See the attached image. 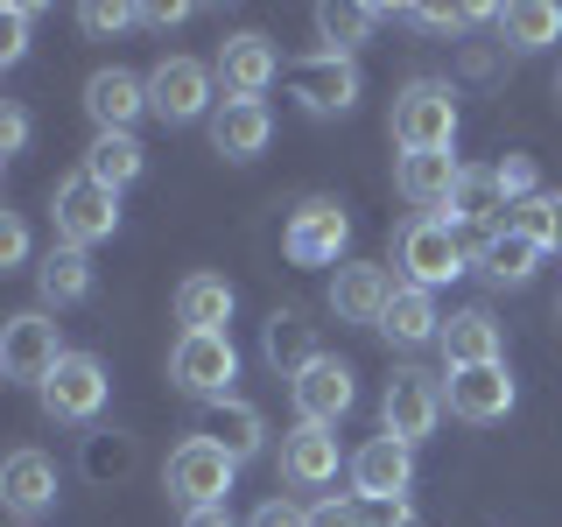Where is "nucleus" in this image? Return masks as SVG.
Listing matches in <instances>:
<instances>
[{
  "label": "nucleus",
  "mask_w": 562,
  "mask_h": 527,
  "mask_svg": "<svg viewBox=\"0 0 562 527\" xmlns=\"http://www.w3.org/2000/svg\"><path fill=\"white\" fill-rule=\"evenodd\" d=\"M29 22H35V8H0V64H22L29 57Z\"/></svg>",
  "instance_id": "37"
},
{
  "label": "nucleus",
  "mask_w": 562,
  "mask_h": 527,
  "mask_svg": "<svg viewBox=\"0 0 562 527\" xmlns=\"http://www.w3.org/2000/svg\"><path fill=\"white\" fill-rule=\"evenodd\" d=\"M85 113H92L99 134H134V120L148 113V78H134V70L105 64L85 78Z\"/></svg>",
  "instance_id": "16"
},
{
  "label": "nucleus",
  "mask_w": 562,
  "mask_h": 527,
  "mask_svg": "<svg viewBox=\"0 0 562 527\" xmlns=\"http://www.w3.org/2000/svg\"><path fill=\"white\" fill-rule=\"evenodd\" d=\"M457 183H464V162L450 148H422V155H394V190L415 211H450Z\"/></svg>",
  "instance_id": "18"
},
{
  "label": "nucleus",
  "mask_w": 562,
  "mask_h": 527,
  "mask_svg": "<svg viewBox=\"0 0 562 527\" xmlns=\"http://www.w3.org/2000/svg\"><path fill=\"white\" fill-rule=\"evenodd\" d=\"M408 22H422L429 35H464L479 22H499V8H408Z\"/></svg>",
  "instance_id": "35"
},
{
  "label": "nucleus",
  "mask_w": 562,
  "mask_h": 527,
  "mask_svg": "<svg viewBox=\"0 0 562 527\" xmlns=\"http://www.w3.org/2000/svg\"><path fill=\"white\" fill-rule=\"evenodd\" d=\"M140 22H155V29H183V22H190V8H183V0H155V8H140Z\"/></svg>",
  "instance_id": "42"
},
{
  "label": "nucleus",
  "mask_w": 562,
  "mask_h": 527,
  "mask_svg": "<svg viewBox=\"0 0 562 527\" xmlns=\"http://www.w3.org/2000/svg\"><path fill=\"white\" fill-rule=\"evenodd\" d=\"M345 246H351V218L338 198H303L281 225V254L295 268H345Z\"/></svg>",
  "instance_id": "6"
},
{
  "label": "nucleus",
  "mask_w": 562,
  "mask_h": 527,
  "mask_svg": "<svg viewBox=\"0 0 562 527\" xmlns=\"http://www.w3.org/2000/svg\"><path fill=\"white\" fill-rule=\"evenodd\" d=\"M281 479H289L295 492L338 485V436L316 429V422H295V429L281 436Z\"/></svg>",
  "instance_id": "20"
},
{
  "label": "nucleus",
  "mask_w": 562,
  "mask_h": 527,
  "mask_svg": "<svg viewBox=\"0 0 562 527\" xmlns=\"http://www.w3.org/2000/svg\"><path fill=\"white\" fill-rule=\"evenodd\" d=\"M105 366L92 359V351H64L57 359V373H49L35 394H43V415L49 422H99V408H105Z\"/></svg>",
  "instance_id": "11"
},
{
  "label": "nucleus",
  "mask_w": 562,
  "mask_h": 527,
  "mask_svg": "<svg viewBox=\"0 0 562 527\" xmlns=\"http://www.w3.org/2000/svg\"><path fill=\"white\" fill-rule=\"evenodd\" d=\"M176 324L183 330H225L233 324V281L225 274H183L176 281Z\"/></svg>",
  "instance_id": "27"
},
{
  "label": "nucleus",
  "mask_w": 562,
  "mask_h": 527,
  "mask_svg": "<svg viewBox=\"0 0 562 527\" xmlns=\"http://www.w3.org/2000/svg\"><path fill=\"white\" fill-rule=\"evenodd\" d=\"M289 401H295V422H316V429H338V422L351 415V401H359V380H351L345 359H316L303 366V373L289 380Z\"/></svg>",
  "instance_id": "13"
},
{
  "label": "nucleus",
  "mask_w": 562,
  "mask_h": 527,
  "mask_svg": "<svg viewBox=\"0 0 562 527\" xmlns=\"http://www.w3.org/2000/svg\"><path fill=\"white\" fill-rule=\"evenodd\" d=\"M49 225H57V246H78V254H92L99 239L120 233V198L92 176H64L57 190H49Z\"/></svg>",
  "instance_id": "2"
},
{
  "label": "nucleus",
  "mask_w": 562,
  "mask_h": 527,
  "mask_svg": "<svg viewBox=\"0 0 562 527\" xmlns=\"http://www.w3.org/2000/svg\"><path fill=\"white\" fill-rule=\"evenodd\" d=\"M211 85H218V70L198 64V57H162L148 70V113L162 120V127H190V120L218 113L211 105Z\"/></svg>",
  "instance_id": "8"
},
{
  "label": "nucleus",
  "mask_w": 562,
  "mask_h": 527,
  "mask_svg": "<svg viewBox=\"0 0 562 527\" xmlns=\"http://www.w3.org/2000/svg\"><path fill=\"white\" fill-rule=\"evenodd\" d=\"M0 500H8L22 520L49 514V506H57V464H49L43 450H14L8 464H0Z\"/></svg>",
  "instance_id": "23"
},
{
  "label": "nucleus",
  "mask_w": 562,
  "mask_h": 527,
  "mask_svg": "<svg viewBox=\"0 0 562 527\" xmlns=\"http://www.w3.org/2000/svg\"><path fill=\"white\" fill-rule=\"evenodd\" d=\"M35 289H43V310H70L92 295V254L78 246H49L43 268H35Z\"/></svg>",
  "instance_id": "28"
},
{
  "label": "nucleus",
  "mask_w": 562,
  "mask_h": 527,
  "mask_svg": "<svg viewBox=\"0 0 562 527\" xmlns=\"http://www.w3.org/2000/svg\"><path fill=\"white\" fill-rule=\"evenodd\" d=\"M289 92H295V105H303L310 120H338V113H351L359 105V64L351 57H330V49H310V57H295L289 64Z\"/></svg>",
  "instance_id": "9"
},
{
  "label": "nucleus",
  "mask_w": 562,
  "mask_h": 527,
  "mask_svg": "<svg viewBox=\"0 0 562 527\" xmlns=\"http://www.w3.org/2000/svg\"><path fill=\"white\" fill-rule=\"evenodd\" d=\"M443 380L436 373H422V366H394V380H386V394H380V436H394V444H429L436 436V422H443Z\"/></svg>",
  "instance_id": "4"
},
{
  "label": "nucleus",
  "mask_w": 562,
  "mask_h": 527,
  "mask_svg": "<svg viewBox=\"0 0 562 527\" xmlns=\"http://www.w3.org/2000/svg\"><path fill=\"white\" fill-rule=\"evenodd\" d=\"M260 359H268L281 380H295L303 366L324 359V351H316V324H310L303 310H274L268 324H260Z\"/></svg>",
  "instance_id": "24"
},
{
  "label": "nucleus",
  "mask_w": 562,
  "mask_h": 527,
  "mask_svg": "<svg viewBox=\"0 0 562 527\" xmlns=\"http://www.w3.org/2000/svg\"><path fill=\"white\" fill-rule=\"evenodd\" d=\"M218 85H225V99H268V85L274 78H289V64H281V49L268 43V35H225L218 43Z\"/></svg>",
  "instance_id": "15"
},
{
  "label": "nucleus",
  "mask_w": 562,
  "mask_h": 527,
  "mask_svg": "<svg viewBox=\"0 0 562 527\" xmlns=\"http://www.w3.org/2000/svg\"><path fill=\"white\" fill-rule=\"evenodd\" d=\"M408 485H415V450L408 444L373 436V444L351 450V500L359 506H394V500H408Z\"/></svg>",
  "instance_id": "12"
},
{
  "label": "nucleus",
  "mask_w": 562,
  "mask_h": 527,
  "mask_svg": "<svg viewBox=\"0 0 562 527\" xmlns=\"http://www.w3.org/2000/svg\"><path fill=\"white\" fill-rule=\"evenodd\" d=\"M246 527H310V506H289V500H260Z\"/></svg>",
  "instance_id": "39"
},
{
  "label": "nucleus",
  "mask_w": 562,
  "mask_h": 527,
  "mask_svg": "<svg viewBox=\"0 0 562 527\" xmlns=\"http://www.w3.org/2000/svg\"><path fill=\"white\" fill-rule=\"evenodd\" d=\"M443 225H479V233H499V225H506V198H499V183H492V169H464V183H457V198L443 211Z\"/></svg>",
  "instance_id": "31"
},
{
  "label": "nucleus",
  "mask_w": 562,
  "mask_h": 527,
  "mask_svg": "<svg viewBox=\"0 0 562 527\" xmlns=\"http://www.w3.org/2000/svg\"><path fill=\"white\" fill-rule=\"evenodd\" d=\"M555 316H562V303H555Z\"/></svg>",
  "instance_id": "46"
},
{
  "label": "nucleus",
  "mask_w": 562,
  "mask_h": 527,
  "mask_svg": "<svg viewBox=\"0 0 562 527\" xmlns=\"http://www.w3.org/2000/svg\"><path fill=\"white\" fill-rule=\"evenodd\" d=\"M268 141H274L268 99H218V113H211V148H218L225 162H254V155H268Z\"/></svg>",
  "instance_id": "19"
},
{
  "label": "nucleus",
  "mask_w": 562,
  "mask_h": 527,
  "mask_svg": "<svg viewBox=\"0 0 562 527\" xmlns=\"http://www.w3.org/2000/svg\"><path fill=\"white\" fill-rule=\"evenodd\" d=\"M386 134L401 141V155L450 148V141H457V92L443 78H408L394 92V120H386Z\"/></svg>",
  "instance_id": "1"
},
{
  "label": "nucleus",
  "mask_w": 562,
  "mask_h": 527,
  "mask_svg": "<svg viewBox=\"0 0 562 527\" xmlns=\"http://www.w3.org/2000/svg\"><path fill=\"white\" fill-rule=\"evenodd\" d=\"M380 338H386V345H401V351L436 345V338H443L436 295H429V289H408V281H401V295H394V303H386V316H380Z\"/></svg>",
  "instance_id": "25"
},
{
  "label": "nucleus",
  "mask_w": 562,
  "mask_h": 527,
  "mask_svg": "<svg viewBox=\"0 0 562 527\" xmlns=\"http://www.w3.org/2000/svg\"><path fill=\"white\" fill-rule=\"evenodd\" d=\"M443 359H450V373H464V366H499L506 359V330H499V316L492 310H457L443 316Z\"/></svg>",
  "instance_id": "21"
},
{
  "label": "nucleus",
  "mask_w": 562,
  "mask_h": 527,
  "mask_svg": "<svg viewBox=\"0 0 562 527\" xmlns=\"http://www.w3.org/2000/svg\"><path fill=\"white\" fill-rule=\"evenodd\" d=\"M310 527H373V520H366L359 500H338V492H330V500L310 506Z\"/></svg>",
  "instance_id": "38"
},
{
  "label": "nucleus",
  "mask_w": 562,
  "mask_h": 527,
  "mask_svg": "<svg viewBox=\"0 0 562 527\" xmlns=\"http://www.w3.org/2000/svg\"><path fill=\"white\" fill-rule=\"evenodd\" d=\"M183 527H233L225 506H198V514H183Z\"/></svg>",
  "instance_id": "43"
},
{
  "label": "nucleus",
  "mask_w": 562,
  "mask_h": 527,
  "mask_svg": "<svg viewBox=\"0 0 562 527\" xmlns=\"http://www.w3.org/2000/svg\"><path fill=\"white\" fill-rule=\"evenodd\" d=\"M233 457H225L211 436L198 429V436H183V444L169 450V464H162V492L183 514H198V506H225V492H233Z\"/></svg>",
  "instance_id": "3"
},
{
  "label": "nucleus",
  "mask_w": 562,
  "mask_h": 527,
  "mask_svg": "<svg viewBox=\"0 0 562 527\" xmlns=\"http://www.w3.org/2000/svg\"><path fill=\"white\" fill-rule=\"evenodd\" d=\"M204 436L233 457V464H246V457H260V444H268V415H260L254 401H211Z\"/></svg>",
  "instance_id": "26"
},
{
  "label": "nucleus",
  "mask_w": 562,
  "mask_h": 527,
  "mask_svg": "<svg viewBox=\"0 0 562 527\" xmlns=\"http://www.w3.org/2000/svg\"><path fill=\"white\" fill-rule=\"evenodd\" d=\"M394 260L408 268V289H429V295L471 268V254H464V239H457V225H443V218H415V225H401Z\"/></svg>",
  "instance_id": "7"
},
{
  "label": "nucleus",
  "mask_w": 562,
  "mask_h": 527,
  "mask_svg": "<svg viewBox=\"0 0 562 527\" xmlns=\"http://www.w3.org/2000/svg\"><path fill=\"white\" fill-rule=\"evenodd\" d=\"M57 359H64V345H57V324L43 310H22L0 324V373L14 386H43L57 373Z\"/></svg>",
  "instance_id": "10"
},
{
  "label": "nucleus",
  "mask_w": 562,
  "mask_h": 527,
  "mask_svg": "<svg viewBox=\"0 0 562 527\" xmlns=\"http://www.w3.org/2000/svg\"><path fill=\"white\" fill-rule=\"evenodd\" d=\"M499 43L520 49V57L562 43V8L555 0H514V8H499Z\"/></svg>",
  "instance_id": "29"
},
{
  "label": "nucleus",
  "mask_w": 562,
  "mask_h": 527,
  "mask_svg": "<svg viewBox=\"0 0 562 527\" xmlns=\"http://www.w3.org/2000/svg\"><path fill=\"white\" fill-rule=\"evenodd\" d=\"M78 22H85V35H120V29L140 22V8H120V0H85Z\"/></svg>",
  "instance_id": "36"
},
{
  "label": "nucleus",
  "mask_w": 562,
  "mask_h": 527,
  "mask_svg": "<svg viewBox=\"0 0 562 527\" xmlns=\"http://www.w3.org/2000/svg\"><path fill=\"white\" fill-rule=\"evenodd\" d=\"M22 148H29V113L8 105V113H0V155H22Z\"/></svg>",
  "instance_id": "41"
},
{
  "label": "nucleus",
  "mask_w": 562,
  "mask_h": 527,
  "mask_svg": "<svg viewBox=\"0 0 562 527\" xmlns=\"http://www.w3.org/2000/svg\"><path fill=\"white\" fill-rule=\"evenodd\" d=\"M29 260V225L14 211H0V268H22Z\"/></svg>",
  "instance_id": "40"
},
{
  "label": "nucleus",
  "mask_w": 562,
  "mask_h": 527,
  "mask_svg": "<svg viewBox=\"0 0 562 527\" xmlns=\"http://www.w3.org/2000/svg\"><path fill=\"white\" fill-rule=\"evenodd\" d=\"M169 380L183 386L190 401H233V380H239V345L225 330H183L169 345Z\"/></svg>",
  "instance_id": "5"
},
{
  "label": "nucleus",
  "mask_w": 562,
  "mask_h": 527,
  "mask_svg": "<svg viewBox=\"0 0 562 527\" xmlns=\"http://www.w3.org/2000/svg\"><path fill=\"white\" fill-rule=\"evenodd\" d=\"M394 274L380 268V260H345L338 274H330V310H338V324H373L380 330V316L386 303H394Z\"/></svg>",
  "instance_id": "17"
},
{
  "label": "nucleus",
  "mask_w": 562,
  "mask_h": 527,
  "mask_svg": "<svg viewBox=\"0 0 562 527\" xmlns=\"http://www.w3.org/2000/svg\"><path fill=\"white\" fill-rule=\"evenodd\" d=\"M514 233H527L535 246H549V254H562V190H541V198H527L514 204Z\"/></svg>",
  "instance_id": "33"
},
{
  "label": "nucleus",
  "mask_w": 562,
  "mask_h": 527,
  "mask_svg": "<svg viewBox=\"0 0 562 527\" xmlns=\"http://www.w3.org/2000/svg\"><path fill=\"white\" fill-rule=\"evenodd\" d=\"M555 92H562V78H555Z\"/></svg>",
  "instance_id": "45"
},
{
  "label": "nucleus",
  "mask_w": 562,
  "mask_h": 527,
  "mask_svg": "<svg viewBox=\"0 0 562 527\" xmlns=\"http://www.w3.org/2000/svg\"><path fill=\"white\" fill-rule=\"evenodd\" d=\"M386 8H351V0H330V8H316V35H324L330 57H351L359 43H373Z\"/></svg>",
  "instance_id": "32"
},
{
  "label": "nucleus",
  "mask_w": 562,
  "mask_h": 527,
  "mask_svg": "<svg viewBox=\"0 0 562 527\" xmlns=\"http://www.w3.org/2000/svg\"><path fill=\"white\" fill-rule=\"evenodd\" d=\"M373 527H415V514H408V500H394V506H380V520Z\"/></svg>",
  "instance_id": "44"
},
{
  "label": "nucleus",
  "mask_w": 562,
  "mask_h": 527,
  "mask_svg": "<svg viewBox=\"0 0 562 527\" xmlns=\"http://www.w3.org/2000/svg\"><path fill=\"white\" fill-rule=\"evenodd\" d=\"M549 260V246H535L527 233H514V225H499V233L479 239V254H471V268H479L492 289H520V281H535V268Z\"/></svg>",
  "instance_id": "22"
},
{
  "label": "nucleus",
  "mask_w": 562,
  "mask_h": 527,
  "mask_svg": "<svg viewBox=\"0 0 562 527\" xmlns=\"http://www.w3.org/2000/svg\"><path fill=\"white\" fill-rule=\"evenodd\" d=\"M443 401H450L457 422L485 429V422H506V415H514L520 386H514V373H506V359H499V366H464V373H450L443 380Z\"/></svg>",
  "instance_id": "14"
},
{
  "label": "nucleus",
  "mask_w": 562,
  "mask_h": 527,
  "mask_svg": "<svg viewBox=\"0 0 562 527\" xmlns=\"http://www.w3.org/2000/svg\"><path fill=\"white\" fill-rule=\"evenodd\" d=\"M140 169H148V148H140L134 134H99L92 148H85V176H92V183H105L113 198L134 183Z\"/></svg>",
  "instance_id": "30"
},
{
  "label": "nucleus",
  "mask_w": 562,
  "mask_h": 527,
  "mask_svg": "<svg viewBox=\"0 0 562 527\" xmlns=\"http://www.w3.org/2000/svg\"><path fill=\"white\" fill-rule=\"evenodd\" d=\"M492 183H499L506 218H514V204L541 198V169H535V155H499V162H492Z\"/></svg>",
  "instance_id": "34"
}]
</instances>
